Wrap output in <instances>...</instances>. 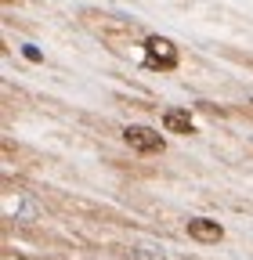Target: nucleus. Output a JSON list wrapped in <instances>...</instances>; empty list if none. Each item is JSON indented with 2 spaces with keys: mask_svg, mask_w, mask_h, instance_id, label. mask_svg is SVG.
<instances>
[{
  "mask_svg": "<svg viewBox=\"0 0 253 260\" xmlns=\"http://www.w3.org/2000/svg\"><path fill=\"white\" fill-rule=\"evenodd\" d=\"M83 22L94 29V32H98V37H105L116 51H119V44L126 40V37H131V25H126V22H116L112 15H98V11H83Z\"/></svg>",
  "mask_w": 253,
  "mask_h": 260,
  "instance_id": "obj_1",
  "label": "nucleus"
},
{
  "mask_svg": "<svg viewBox=\"0 0 253 260\" xmlns=\"http://www.w3.org/2000/svg\"><path fill=\"white\" fill-rule=\"evenodd\" d=\"M145 61L152 65V69L170 73V69H177L181 54H177V47H174L167 37H148V40H145Z\"/></svg>",
  "mask_w": 253,
  "mask_h": 260,
  "instance_id": "obj_2",
  "label": "nucleus"
},
{
  "mask_svg": "<svg viewBox=\"0 0 253 260\" xmlns=\"http://www.w3.org/2000/svg\"><path fill=\"white\" fill-rule=\"evenodd\" d=\"M123 141L131 145L134 152H141V155H155V152H163V138L155 134L152 126H126V130H123Z\"/></svg>",
  "mask_w": 253,
  "mask_h": 260,
  "instance_id": "obj_3",
  "label": "nucleus"
},
{
  "mask_svg": "<svg viewBox=\"0 0 253 260\" xmlns=\"http://www.w3.org/2000/svg\"><path fill=\"white\" fill-rule=\"evenodd\" d=\"M188 235H192L196 242H220V239H225V228H220L217 220L196 217V220H188Z\"/></svg>",
  "mask_w": 253,
  "mask_h": 260,
  "instance_id": "obj_4",
  "label": "nucleus"
},
{
  "mask_svg": "<svg viewBox=\"0 0 253 260\" xmlns=\"http://www.w3.org/2000/svg\"><path fill=\"white\" fill-rule=\"evenodd\" d=\"M163 126H167V134H192L196 130L192 116H188L184 109H167L163 112Z\"/></svg>",
  "mask_w": 253,
  "mask_h": 260,
  "instance_id": "obj_5",
  "label": "nucleus"
},
{
  "mask_svg": "<svg viewBox=\"0 0 253 260\" xmlns=\"http://www.w3.org/2000/svg\"><path fill=\"white\" fill-rule=\"evenodd\" d=\"M22 54H25V58H29V61H40V51H37V47H29V44H25V47H22Z\"/></svg>",
  "mask_w": 253,
  "mask_h": 260,
  "instance_id": "obj_6",
  "label": "nucleus"
},
{
  "mask_svg": "<svg viewBox=\"0 0 253 260\" xmlns=\"http://www.w3.org/2000/svg\"><path fill=\"white\" fill-rule=\"evenodd\" d=\"M4 4H11V0H4Z\"/></svg>",
  "mask_w": 253,
  "mask_h": 260,
  "instance_id": "obj_7",
  "label": "nucleus"
}]
</instances>
